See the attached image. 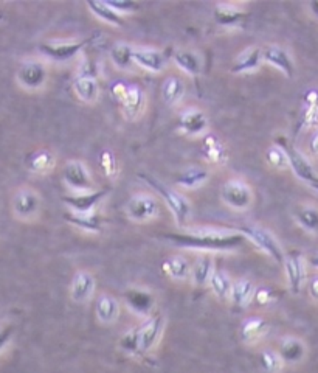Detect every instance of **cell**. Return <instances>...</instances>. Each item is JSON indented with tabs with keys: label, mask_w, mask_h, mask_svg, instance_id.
<instances>
[{
	"label": "cell",
	"mask_w": 318,
	"mask_h": 373,
	"mask_svg": "<svg viewBox=\"0 0 318 373\" xmlns=\"http://www.w3.org/2000/svg\"><path fill=\"white\" fill-rule=\"evenodd\" d=\"M215 263L208 255H199L196 258L194 265L191 266L189 271V277L193 280V283L199 288H204V286L208 285L211 279V274L215 272Z\"/></svg>",
	"instance_id": "4316f807"
},
{
	"label": "cell",
	"mask_w": 318,
	"mask_h": 373,
	"mask_svg": "<svg viewBox=\"0 0 318 373\" xmlns=\"http://www.w3.org/2000/svg\"><path fill=\"white\" fill-rule=\"evenodd\" d=\"M138 177L146 183L148 187H151L153 190L159 193V196L165 201V204L168 205V209L171 210L172 216L177 222L178 227L187 226V221L191 215V207L188 204V201L185 199L181 193H177L176 190H172L171 187L165 185L163 182L159 181L157 177H154L153 175L148 173H138Z\"/></svg>",
	"instance_id": "7a4b0ae2"
},
{
	"label": "cell",
	"mask_w": 318,
	"mask_h": 373,
	"mask_svg": "<svg viewBox=\"0 0 318 373\" xmlns=\"http://www.w3.org/2000/svg\"><path fill=\"white\" fill-rule=\"evenodd\" d=\"M64 220L84 232L98 233L103 229V218L96 211H90V214H73V211H67L64 215Z\"/></svg>",
	"instance_id": "44dd1931"
},
{
	"label": "cell",
	"mask_w": 318,
	"mask_h": 373,
	"mask_svg": "<svg viewBox=\"0 0 318 373\" xmlns=\"http://www.w3.org/2000/svg\"><path fill=\"white\" fill-rule=\"evenodd\" d=\"M254 291H256V286L248 279H239L233 282V288H231L230 298L233 302L235 307L238 308H246L250 305L254 296Z\"/></svg>",
	"instance_id": "83f0119b"
},
{
	"label": "cell",
	"mask_w": 318,
	"mask_h": 373,
	"mask_svg": "<svg viewBox=\"0 0 318 373\" xmlns=\"http://www.w3.org/2000/svg\"><path fill=\"white\" fill-rule=\"evenodd\" d=\"M90 41L92 38L84 41H49L39 45V51L50 60L64 62L75 58Z\"/></svg>",
	"instance_id": "9c48e42d"
},
{
	"label": "cell",
	"mask_w": 318,
	"mask_h": 373,
	"mask_svg": "<svg viewBox=\"0 0 318 373\" xmlns=\"http://www.w3.org/2000/svg\"><path fill=\"white\" fill-rule=\"evenodd\" d=\"M165 271L171 279L177 280V282H183V280L189 279L191 266L187 258H183L182 255H172L165 261Z\"/></svg>",
	"instance_id": "d590c367"
},
{
	"label": "cell",
	"mask_w": 318,
	"mask_h": 373,
	"mask_svg": "<svg viewBox=\"0 0 318 373\" xmlns=\"http://www.w3.org/2000/svg\"><path fill=\"white\" fill-rule=\"evenodd\" d=\"M134 62L149 72H161L166 64L163 55L154 49H135Z\"/></svg>",
	"instance_id": "484cf974"
},
{
	"label": "cell",
	"mask_w": 318,
	"mask_h": 373,
	"mask_svg": "<svg viewBox=\"0 0 318 373\" xmlns=\"http://www.w3.org/2000/svg\"><path fill=\"white\" fill-rule=\"evenodd\" d=\"M62 179L72 193L89 192L94 185L88 166L79 160H68L62 170Z\"/></svg>",
	"instance_id": "30bf717a"
},
{
	"label": "cell",
	"mask_w": 318,
	"mask_h": 373,
	"mask_svg": "<svg viewBox=\"0 0 318 373\" xmlns=\"http://www.w3.org/2000/svg\"><path fill=\"white\" fill-rule=\"evenodd\" d=\"M265 159H267V162L276 170H284L289 166L286 153L282 151V148H280L278 145L267 149V153H265Z\"/></svg>",
	"instance_id": "ab89813d"
},
{
	"label": "cell",
	"mask_w": 318,
	"mask_h": 373,
	"mask_svg": "<svg viewBox=\"0 0 318 373\" xmlns=\"http://www.w3.org/2000/svg\"><path fill=\"white\" fill-rule=\"evenodd\" d=\"M109 194L107 188L104 190H89L81 193H70L62 198V203L67 205L73 214H90L95 207Z\"/></svg>",
	"instance_id": "8fae6325"
},
{
	"label": "cell",
	"mask_w": 318,
	"mask_h": 373,
	"mask_svg": "<svg viewBox=\"0 0 318 373\" xmlns=\"http://www.w3.org/2000/svg\"><path fill=\"white\" fill-rule=\"evenodd\" d=\"M263 64V49L259 47H248L244 51H241L238 58H236L231 72L233 73H246L256 70Z\"/></svg>",
	"instance_id": "d4e9b609"
},
{
	"label": "cell",
	"mask_w": 318,
	"mask_h": 373,
	"mask_svg": "<svg viewBox=\"0 0 318 373\" xmlns=\"http://www.w3.org/2000/svg\"><path fill=\"white\" fill-rule=\"evenodd\" d=\"M309 10H310L312 14L318 17V0H314V2L309 3Z\"/></svg>",
	"instance_id": "f907efd6"
},
{
	"label": "cell",
	"mask_w": 318,
	"mask_h": 373,
	"mask_svg": "<svg viewBox=\"0 0 318 373\" xmlns=\"http://www.w3.org/2000/svg\"><path fill=\"white\" fill-rule=\"evenodd\" d=\"M178 126L185 134L188 136H200L208 128V118L200 109H187L181 118H178Z\"/></svg>",
	"instance_id": "ac0fdd59"
},
{
	"label": "cell",
	"mask_w": 318,
	"mask_h": 373,
	"mask_svg": "<svg viewBox=\"0 0 318 373\" xmlns=\"http://www.w3.org/2000/svg\"><path fill=\"white\" fill-rule=\"evenodd\" d=\"M308 148H309V151H310L312 156L318 157V129L315 131L314 134L310 136V139L308 142Z\"/></svg>",
	"instance_id": "c3c4849f"
},
{
	"label": "cell",
	"mask_w": 318,
	"mask_h": 373,
	"mask_svg": "<svg viewBox=\"0 0 318 373\" xmlns=\"http://www.w3.org/2000/svg\"><path fill=\"white\" fill-rule=\"evenodd\" d=\"M306 286H308L309 297L315 303H318V274H315L314 277H310L309 280H306Z\"/></svg>",
	"instance_id": "bcb514c9"
},
{
	"label": "cell",
	"mask_w": 318,
	"mask_h": 373,
	"mask_svg": "<svg viewBox=\"0 0 318 373\" xmlns=\"http://www.w3.org/2000/svg\"><path fill=\"white\" fill-rule=\"evenodd\" d=\"M40 209V198L30 188H22L13 198V211L21 221H31L36 218Z\"/></svg>",
	"instance_id": "7c38bea8"
},
{
	"label": "cell",
	"mask_w": 318,
	"mask_h": 373,
	"mask_svg": "<svg viewBox=\"0 0 318 373\" xmlns=\"http://www.w3.org/2000/svg\"><path fill=\"white\" fill-rule=\"evenodd\" d=\"M263 61L278 68L287 78H293L295 64L286 49L280 47V45H267L263 49Z\"/></svg>",
	"instance_id": "e0dca14e"
},
{
	"label": "cell",
	"mask_w": 318,
	"mask_h": 373,
	"mask_svg": "<svg viewBox=\"0 0 318 373\" xmlns=\"http://www.w3.org/2000/svg\"><path fill=\"white\" fill-rule=\"evenodd\" d=\"M293 218L300 227L312 235H318V207L312 204H300L293 210Z\"/></svg>",
	"instance_id": "cb8c5ba5"
},
{
	"label": "cell",
	"mask_w": 318,
	"mask_h": 373,
	"mask_svg": "<svg viewBox=\"0 0 318 373\" xmlns=\"http://www.w3.org/2000/svg\"><path fill=\"white\" fill-rule=\"evenodd\" d=\"M25 164L28 166V170L33 171V173L47 175L49 171L53 170L55 156L49 151V149H36V151L28 154Z\"/></svg>",
	"instance_id": "f1b7e54d"
},
{
	"label": "cell",
	"mask_w": 318,
	"mask_h": 373,
	"mask_svg": "<svg viewBox=\"0 0 318 373\" xmlns=\"http://www.w3.org/2000/svg\"><path fill=\"white\" fill-rule=\"evenodd\" d=\"M200 153H202V156L205 157V160H208V162H211L215 165H224L228 159V154H227V151H225V148L222 146V143L219 142L215 136L205 137L204 142H202Z\"/></svg>",
	"instance_id": "f546056e"
},
{
	"label": "cell",
	"mask_w": 318,
	"mask_h": 373,
	"mask_svg": "<svg viewBox=\"0 0 318 373\" xmlns=\"http://www.w3.org/2000/svg\"><path fill=\"white\" fill-rule=\"evenodd\" d=\"M73 90L75 94L85 103H94L98 99V94H100V88H98L96 79L84 77L75 78Z\"/></svg>",
	"instance_id": "e575fe53"
},
{
	"label": "cell",
	"mask_w": 318,
	"mask_h": 373,
	"mask_svg": "<svg viewBox=\"0 0 318 373\" xmlns=\"http://www.w3.org/2000/svg\"><path fill=\"white\" fill-rule=\"evenodd\" d=\"M275 143L280 148H282V151L286 153L289 166L292 168L295 176L308 183L310 188H314V190L318 192V175L314 170V166H312V164L306 159L304 154L300 153L291 142L284 139V137H278V139L275 140Z\"/></svg>",
	"instance_id": "277c9868"
},
{
	"label": "cell",
	"mask_w": 318,
	"mask_h": 373,
	"mask_svg": "<svg viewBox=\"0 0 318 373\" xmlns=\"http://www.w3.org/2000/svg\"><path fill=\"white\" fill-rule=\"evenodd\" d=\"M269 329L270 325L265 319L258 318V316H254V318H248L241 325V339L244 344L252 346V344H256L258 341H261L263 337L267 335Z\"/></svg>",
	"instance_id": "d6986e66"
},
{
	"label": "cell",
	"mask_w": 318,
	"mask_h": 373,
	"mask_svg": "<svg viewBox=\"0 0 318 373\" xmlns=\"http://www.w3.org/2000/svg\"><path fill=\"white\" fill-rule=\"evenodd\" d=\"M13 333H14V326L11 324L0 325V352L8 346L11 337H13Z\"/></svg>",
	"instance_id": "f6af8a7d"
},
{
	"label": "cell",
	"mask_w": 318,
	"mask_h": 373,
	"mask_svg": "<svg viewBox=\"0 0 318 373\" xmlns=\"http://www.w3.org/2000/svg\"><path fill=\"white\" fill-rule=\"evenodd\" d=\"M134 47L129 44L124 42H118L115 44L111 49V60L115 66L118 68H129L132 64H134Z\"/></svg>",
	"instance_id": "74e56055"
},
{
	"label": "cell",
	"mask_w": 318,
	"mask_h": 373,
	"mask_svg": "<svg viewBox=\"0 0 318 373\" xmlns=\"http://www.w3.org/2000/svg\"><path fill=\"white\" fill-rule=\"evenodd\" d=\"M259 364L265 373H282V370L286 369V364L282 363L280 353L271 348H265L259 353Z\"/></svg>",
	"instance_id": "f35d334b"
},
{
	"label": "cell",
	"mask_w": 318,
	"mask_h": 373,
	"mask_svg": "<svg viewBox=\"0 0 318 373\" xmlns=\"http://www.w3.org/2000/svg\"><path fill=\"white\" fill-rule=\"evenodd\" d=\"M17 79L22 88L38 90L47 81V68L39 61H25L17 72Z\"/></svg>",
	"instance_id": "5bb4252c"
},
{
	"label": "cell",
	"mask_w": 318,
	"mask_h": 373,
	"mask_svg": "<svg viewBox=\"0 0 318 373\" xmlns=\"http://www.w3.org/2000/svg\"><path fill=\"white\" fill-rule=\"evenodd\" d=\"M276 352L280 353L282 363L286 365H300L308 358L309 348L302 337L298 336H286L280 342V347Z\"/></svg>",
	"instance_id": "4fadbf2b"
},
{
	"label": "cell",
	"mask_w": 318,
	"mask_h": 373,
	"mask_svg": "<svg viewBox=\"0 0 318 373\" xmlns=\"http://www.w3.org/2000/svg\"><path fill=\"white\" fill-rule=\"evenodd\" d=\"M282 268H284L286 272L289 290H291L292 294H300L304 288L306 280H308V263H306V257L300 250L286 252Z\"/></svg>",
	"instance_id": "8992f818"
},
{
	"label": "cell",
	"mask_w": 318,
	"mask_h": 373,
	"mask_svg": "<svg viewBox=\"0 0 318 373\" xmlns=\"http://www.w3.org/2000/svg\"><path fill=\"white\" fill-rule=\"evenodd\" d=\"M126 215L131 221L138 224L149 222L160 215V204L153 194L138 193L127 201Z\"/></svg>",
	"instance_id": "5b68a950"
},
{
	"label": "cell",
	"mask_w": 318,
	"mask_h": 373,
	"mask_svg": "<svg viewBox=\"0 0 318 373\" xmlns=\"http://www.w3.org/2000/svg\"><path fill=\"white\" fill-rule=\"evenodd\" d=\"M121 105H123V111L127 118H137L143 112L144 106H146L144 92L138 86H129L124 99L121 100Z\"/></svg>",
	"instance_id": "603a6c76"
},
{
	"label": "cell",
	"mask_w": 318,
	"mask_h": 373,
	"mask_svg": "<svg viewBox=\"0 0 318 373\" xmlns=\"http://www.w3.org/2000/svg\"><path fill=\"white\" fill-rule=\"evenodd\" d=\"M275 300H276L275 291L269 288V286H261V288H256V291H254L252 302H254L259 307H267Z\"/></svg>",
	"instance_id": "b9f144b4"
},
{
	"label": "cell",
	"mask_w": 318,
	"mask_h": 373,
	"mask_svg": "<svg viewBox=\"0 0 318 373\" xmlns=\"http://www.w3.org/2000/svg\"><path fill=\"white\" fill-rule=\"evenodd\" d=\"M174 62L182 72L189 75V77H198L202 70V62L194 51L177 50L174 53Z\"/></svg>",
	"instance_id": "1f68e13d"
},
{
	"label": "cell",
	"mask_w": 318,
	"mask_h": 373,
	"mask_svg": "<svg viewBox=\"0 0 318 373\" xmlns=\"http://www.w3.org/2000/svg\"><path fill=\"white\" fill-rule=\"evenodd\" d=\"M109 7H111L114 11H117L118 14H127L132 13V11H135L138 8V3L131 2V0H109L106 2Z\"/></svg>",
	"instance_id": "ee69618b"
},
{
	"label": "cell",
	"mask_w": 318,
	"mask_h": 373,
	"mask_svg": "<svg viewBox=\"0 0 318 373\" xmlns=\"http://www.w3.org/2000/svg\"><path fill=\"white\" fill-rule=\"evenodd\" d=\"M306 263H308V265L310 268H314L318 271V250L314 252V254H310L308 258H306Z\"/></svg>",
	"instance_id": "681fc988"
},
{
	"label": "cell",
	"mask_w": 318,
	"mask_h": 373,
	"mask_svg": "<svg viewBox=\"0 0 318 373\" xmlns=\"http://www.w3.org/2000/svg\"><path fill=\"white\" fill-rule=\"evenodd\" d=\"M236 231L244 235L246 240H250L259 250H263L264 254L270 257L275 263H278V265L282 266L286 252L282 250L280 241L276 240L275 235L271 233L269 229H265L263 226H242L236 227Z\"/></svg>",
	"instance_id": "3957f363"
},
{
	"label": "cell",
	"mask_w": 318,
	"mask_h": 373,
	"mask_svg": "<svg viewBox=\"0 0 318 373\" xmlns=\"http://www.w3.org/2000/svg\"><path fill=\"white\" fill-rule=\"evenodd\" d=\"M96 280L94 274L89 271H78L75 272L72 283H70V297L73 302L85 303L89 302L95 292Z\"/></svg>",
	"instance_id": "2e32d148"
},
{
	"label": "cell",
	"mask_w": 318,
	"mask_h": 373,
	"mask_svg": "<svg viewBox=\"0 0 318 373\" xmlns=\"http://www.w3.org/2000/svg\"><path fill=\"white\" fill-rule=\"evenodd\" d=\"M127 88H129V86H126L124 83H121V81L115 83V84H112V95L115 97V99L121 101V100L124 99Z\"/></svg>",
	"instance_id": "7dc6e473"
},
{
	"label": "cell",
	"mask_w": 318,
	"mask_h": 373,
	"mask_svg": "<svg viewBox=\"0 0 318 373\" xmlns=\"http://www.w3.org/2000/svg\"><path fill=\"white\" fill-rule=\"evenodd\" d=\"M213 14L216 24L221 27H238L246 19V11L231 3H217Z\"/></svg>",
	"instance_id": "7402d4cb"
},
{
	"label": "cell",
	"mask_w": 318,
	"mask_h": 373,
	"mask_svg": "<svg viewBox=\"0 0 318 373\" xmlns=\"http://www.w3.org/2000/svg\"><path fill=\"white\" fill-rule=\"evenodd\" d=\"M208 286H210L211 292L217 298L227 300V298H230L231 288H233V280H231L230 275L222 271V269H215V272L211 274L210 282H208Z\"/></svg>",
	"instance_id": "4dcf8cb0"
},
{
	"label": "cell",
	"mask_w": 318,
	"mask_h": 373,
	"mask_svg": "<svg viewBox=\"0 0 318 373\" xmlns=\"http://www.w3.org/2000/svg\"><path fill=\"white\" fill-rule=\"evenodd\" d=\"M124 303L132 313L149 318L155 307V298L151 292L142 288H131L124 292Z\"/></svg>",
	"instance_id": "9a60e30c"
},
{
	"label": "cell",
	"mask_w": 318,
	"mask_h": 373,
	"mask_svg": "<svg viewBox=\"0 0 318 373\" xmlns=\"http://www.w3.org/2000/svg\"><path fill=\"white\" fill-rule=\"evenodd\" d=\"M96 319L104 325H111L120 316V303L117 298L109 294H101L95 303Z\"/></svg>",
	"instance_id": "ffe728a7"
},
{
	"label": "cell",
	"mask_w": 318,
	"mask_h": 373,
	"mask_svg": "<svg viewBox=\"0 0 318 373\" xmlns=\"http://www.w3.org/2000/svg\"><path fill=\"white\" fill-rule=\"evenodd\" d=\"M208 171L204 168H199V166H191L182 171L181 175L176 177V183L182 188H198L208 181Z\"/></svg>",
	"instance_id": "d6a6232c"
},
{
	"label": "cell",
	"mask_w": 318,
	"mask_h": 373,
	"mask_svg": "<svg viewBox=\"0 0 318 373\" xmlns=\"http://www.w3.org/2000/svg\"><path fill=\"white\" fill-rule=\"evenodd\" d=\"M221 198L231 210L246 211L253 204V192L247 182L241 179H230L224 183Z\"/></svg>",
	"instance_id": "52a82bcc"
},
{
	"label": "cell",
	"mask_w": 318,
	"mask_h": 373,
	"mask_svg": "<svg viewBox=\"0 0 318 373\" xmlns=\"http://www.w3.org/2000/svg\"><path fill=\"white\" fill-rule=\"evenodd\" d=\"M165 330V318L161 313H154L144 320V324L137 329L138 344H140V355L149 353L157 346Z\"/></svg>",
	"instance_id": "ba28073f"
},
{
	"label": "cell",
	"mask_w": 318,
	"mask_h": 373,
	"mask_svg": "<svg viewBox=\"0 0 318 373\" xmlns=\"http://www.w3.org/2000/svg\"><path fill=\"white\" fill-rule=\"evenodd\" d=\"M88 7L90 8L92 13H94L96 17H100L101 21L107 22L114 27H121L124 25V19L123 16L118 14L117 11H114L106 2H98V0H89Z\"/></svg>",
	"instance_id": "836d02e7"
},
{
	"label": "cell",
	"mask_w": 318,
	"mask_h": 373,
	"mask_svg": "<svg viewBox=\"0 0 318 373\" xmlns=\"http://www.w3.org/2000/svg\"><path fill=\"white\" fill-rule=\"evenodd\" d=\"M101 168L104 170L106 176H115L118 171V164L115 160V156L111 151H103L101 153Z\"/></svg>",
	"instance_id": "7bdbcfd3"
},
{
	"label": "cell",
	"mask_w": 318,
	"mask_h": 373,
	"mask_svg": "<svg viewBox=\"0 0 318 373\" xmlns=\"http://www.w3.org/2000/svg\"><path fill=\"white\" fill-rule=\"evenodd\" d=\"M161 95L168 106H176L182 101L185 95V84L181 78L171 77L163 83V89H161Z\"/></svg>",
	"instance_id": "8d00e7d4"
},
{
	"label": "cell",
	"mask_w": 318,
	"mask_h": 373,
	"mask_svg": "<svg viewBox=\"0 0 318 373\" xmlns=\"http://www.w3.org/2000/svg\"><path fill=\"white\" fill-rule=\"evenodd\" d=\"M163 238L178 248L204 252H228L238 249L246 237L236 229L196 227L178 233H166Z\"/></svg>",
	"instance_id": "6da1fadb"
},
{
	"label": "cell",
	"mask_w": 318,
	"mask_h": 373,
	"mask_svg": "<svg viewBox=\"0 0 318 373\" xmlns=\"http://www.w3.org/2000/svg\"><path fill=\"white\" fill-rule=\"evenodd\" d=\"M120 347L129 355H140V344H138L137 329L127 331L120 339Z\"/></svg>",
	"instance_id": "60d3db41"
}]
</instances>
